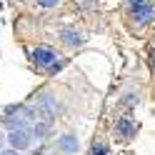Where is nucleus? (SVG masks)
<instances>
[{
  "label": "nucleus",
  "mask_w": 155,
  "mask_h": 155,
  "mask_svg": "<svg viewBox=\"0 0 155 155\" xmlns=\"http://www.w3.org/2000/svg\"><path fill=\"white\" fill-rule=\"evenodd\" d=\"M30 58H33V63L38 68H45L48 73H55V70H60V68L65 65V60L58 63V53L53 50V48H35Z\"/></svg>",
  "instance_id": "1"
},
{
  "label": "nucleus",
  "mask_w": 155,
  "mask_h": 155,
  "mask_svg": "<svg viewBox=\"0 0 155 155\" xmlns=\"http://www.w3.org/2000/svg\"><path fill=\"white\" fill-rule=\"evenodd\" d=\"M130 15H133L135 28H143V25H148V23L155 20V10H153V5L148 3V0H140V3L130 5Z\"/></svg>",
  "instance_id": "2"
},
{
  "label": "nucleus",
  "mask_w": 155,
  "mask_h": 155,
  "mask_svg": "<svg viewBox=\"0 0 155 155\" xmlns=\"http://www.w3.org/2000/svg\"><path fill=\"white\" fill-rule=\"evenodd\" d=\"M115 133H118L120 138H128V135H133V133H135V123H130L128 118H123L118 125H115Z\"/></svg>",
  "instance_id": "3"
},
{
  "label": "nucleus",
  "mask_w": 155,
  "mask_h": 155,
  "mask_svg": "<svg viewBox=\"0 0 155 155\" xmlns=\"http://www.w3.org/2000/svg\"><path fill=\"white\" fill-rule=\"evenodd\" d=\"M38 5H43V8H53V5H58L60 0H35Z\"/></svg>",
  "instance_id": "4"
},
{
  "label": "nucleus",
  "mask_w": 155,
  "mask_h": 155,
  "mask_svg": "<svg viewBox=\"0 0 155 155\" xmlns=\"http://www.w3.org/2000/svg\"><path fill=\"white\" fill-rule=\"evenodd\" d=\"M150 65H153V73H155V48H153V55H150Z\"/></svg>",
  "instance_id": "5"
},
{
  "label": "nucleus",
  "mask_w": 155,
  "mask_h": 155,
  "mask_svg": "<svg viewBox=\"0 0 155 155\" xmlns=\"http://www.w3.org/2000/svg\"><path fill=\"white\" fill-rule=\"evenodd\" d=\"M0 155H18V153H15V150H10V153H0Z\"/></svg>",
  "instance_id": "6"
},
{
  "label": "nucleus",
  "mask_w": 155,
  "mask_h": 155,
  "mask_svg": "<svg viewBox=\"0 0 155 155\" xmlns=\"http://www.w3.org/2000/svg\"><path fill=\"white\" fill-rule=\"evenodd\" d=\"M0 145H3V138H0Z\"/></svg>",
  "instance_id": "7"
}]
</instances>
